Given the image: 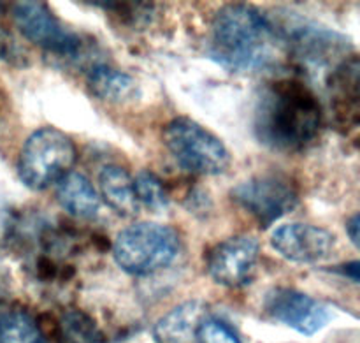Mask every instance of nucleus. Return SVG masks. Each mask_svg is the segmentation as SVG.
Instances as JSON below:
<instances>
[{
    "label": "nucleus",
    "mask_w": 360,
    "mask_h": 343,
    "mask_svg": "<svg viewBox=\"0 0 360 343\" xmlns=\"http://www.w3.org/2000/svg\"><path fill=\"white\" fill-rule=\"evenodd\" d=\"M264 310L273 320L306 337L322 331L330 320L327 306L304 292L288 287H278L267 292Z\"/></svg>",
    "instance_id": "obj_8"
},
{
    "label": "nucleus",
    "mask_w": 360,
    "mask_h": 343,
    "mask_svg": "<svg viewBox=\"0 0 360 343\" xmlns=\"http://www.w3.org/2000/svg\"><path fill=\"white\" fill-rule=\"evenodd\" d=\"M76 144L65 132L42 127L30 134L18 157V175L30 190H46L72 171Z\"/></svg>",
    "instance_id": "obj_4"
},
{
    "label": "nucleus",
    "mask_w": 360,
    "mask_h": 343,
    "mask_svg": "<svg viewBox=\"0 0 360 343\" xmlns=\"http://www.w3.org/2000/svg\"><path fill=\"white\" fill-rule=\"evenodd\" d=\"M271 247L292 263L315 264L330 257L336 238L333 232L319 225L294 222L274 229Z\"/></svg>",
    "instance_id": "obj_10"
},
{
    "label": "nucleus",
    "mask_w": 360,
    "mask_h": 343,
    "mask_svg": "<svg viewBox=\"0 0 360 343\" xmlns=\"http://www.w3.org/2000/svg\"><path fill=\"white\" fill-rule=\"evenodd\" d=\"M259 254L260 245L253 236H231L211 249L207 256L210 277L224 287H239L252 277Z\"/></svg>",
    "instance_id": "obj_9"
},
{
    "label": "nucleus",
    "mask_w": 360,
    "mask_h": 343,
    "mask_svg": "<svg viewBox=\"0 0 360 343\" xmlns=\"http://www.w3.org/2000/svg\"><path fill=\"white\" fill-rule=\"evenodd\" d=\"M281 39L297 58L313 66H326L334 62L350 48L348 37L319 25L301 23L281 34Z\"/></svg>",
    "instance_id": "obj_11"
},
{
    "label": "nucleus",
    "mask_w": 360,
    "mask_h": 343,
    "mask_svg": "<svg viewBox=\"0 0 360 343\" xmlns=\"http://www.w3.org/2000/svg\"><path fill=\"white\" fill-rule=\"evenodd\" d=\"M58 335L62 343H105L97 323L79 310L67 312L58 320Z\"/></svg>",
    "instance_id": "obj_18"
},
{
    "label": "nucleus",
    "mask_w": 360,
    "mask_h": 343,
    "mask_svg": "<svg viewBox=\"0 0 360 343\" xmlns=\"http://www.w3.org/2000/svg\"><path fill=\"white\" fill-rule=\"evenodd\" d=\"M13 20L18 30L34 44L62 58H77L83 51V41L77 34L60 23L44 2L13 4Z\"/></svg>",
    "instance_id": "obj_7"
},
{
    "label": "nucleus",
    "mask_w": 360,
    "mask_h": 343,
    "mask_svg": "<svg viewBox=\"0 0 360 343\" xmlns=\"http://www.w3.org/2000/svg\"><path fill=\"white\" fill-rule=\"evenodd\" d=\"M181 249L179 235L157 222H137L116 236L112 256L125 273L146 277L167 268Z\"/></svg>",
    "instance_id": "obj_3"
},
{
    "label": "nucleus",
    "mask_w": 360,
    "mask_h": 343,
    "mask_svg": "<svg viewBox=\"0 0 360 343\" xmlns=\"http://www.w3.org/2000/svg\"><path fill=\"white\" fill-rule=\"evenodd\" d=\"M98 189L111 210L122 217H132L139 210L136 190H134V178L122 166H104L98 173Z\"/></svg>",
    "instance_id": "obj_16"
},
{
    "label": "nucleus",
    "mask_w": 360,
    "mask_h": 343,
    "mask_svg": "<svg viewBox=\"0 0 360 343\" xmlns=\"http://www.w3.org/2000/svg\"><path fill=\"white\" fill-rule=\"evenodd\" d=\"M360 217L359 215H354V217L350 218V220L347 222V232L348 236H350L352 243H354L355 247H359V235H360Z\"/></svg>",
    "instance_id": "obj_22"
},
{
    "label": "nucleus",
    "mask_w": 360,
    "mask_h": 343,
    "mask_svg": "<svg viewBox=\"0 0 360 343\" xmlns=\"http://www.w3.org/2000/svg\"><path fill=\"white\" fill-rule=\"evenodd\" d=\"M340 271L345 275V277L350 278L352 282H355V284L359 282V263H357V261H354V263L343 264V266L340 268Z\"/></svg>",
    "instance_id": "obj_23"
},
{
    "label": "nucleus",
    "mask_w": 360,
    "mask_h": 343,
    "mask_svg": "<svg viewBox=\"0 0 360 343\" xmlns=\"http://www.w3.org/2000/svg\"><path fill=\"white\" fill-rule=\"evenodd\" d=\"M206 319V305L202 301H186L162 317L155 326V340L158 343H192L200 323Z\"/></svg>",
    "instance_id": "obj_13"
},
{
    "label": "nucleus",
    "mask_w": 360,
    "mask_h": 343,
    "mask_svg": "<svg viewBox=\"0 0 360 343\" xmlns=\"http://www.w3.org/2000/svg\"><path fill=\"white\" fill-rule=\"evenodd\" d=\"M334 109L340 122L357 125L359 120V60H343L330 76Z\"/></svg>",
    "instance_id": "obj_15"
},
{
    "label": "nucleus",
    "mask_w": 360,
    "mask_h": 343,
    "mask_svg": "<svg viewBox=\"0 0 360 343\" xmlns=\"http://www.w3.org/2000/svg\"><path fill=\"white\" fill-rule=\"evenodd\" d=\"M0 343H46L41 328L27 312L13 310L0 317Z\"/></svg>",
    "instance_id": "obj_17"
},
{
    "label": "nucleus",
    "mask_w": 360,
    "mask_h": 343,
    "mask_svg": "<svg viewBox=\"0 0 360 343\" xmlns=\"http://www.w3.org/2000/svg\"><path fill=\"white\" fill-rule=\"evenodd\" d=\"M231 199L266 229L295 210L299 194L287 178L259 176L238 183L231 190Z\"/></svg>",
    "instance_id": "obj_6"
},
{
    "label": "nucleus",
    "mask_w": 360,
    "mask_h": 343,
    "mask_svg": "<svg viewBox=\"0 0 360 343\" xmlns=\"http://www.w3.org/2000/svg\"><path fill=\"white\" fill-rule=\"evenodd\" d=\"M134 190H136L137 203L144 204L148 210L155 211V213H164L171 204L164 183L151 171H141L134 178Z\"/></svg>",
    "instance_id": "obj_19"
},
{
    "label": "nucleus",
    "mask_w": 360,
    "mask_h": 343,
    "mask_svg": "<svg viewBox=\"0 0 360 343\" xmlns=\"http://www.w3.org/2000/svg\"><path fill=\"white\" fill-rule=\"evenodd\" d=\"M86 85L95 97L112 104H127L141 94L139 85L130 74L105 63H95L88 69Z\"/></svg>",
    "instance_id": "obj_12"
},
{
    "label": "nucleus",
    "mask_w": 360,
    "mask_h": 343,
    "mask_svg": "<svg viewBox=\"0 0 360 343\" xmlns=\"http://www.w3.org/2000/svg\"><path fill=\"white\" fill-rule=\"evenodd\" d=\"M56 199L60 206L76 218H94L101 211V196L94 183L84 175L70 171L56 185Z\"/></svg>",
    "instance_id": "obj_14"
},
{
    "label": "nucleus",
    "mask_w": 360,
    "mask_h": 343,
    "mask_svg": "<svg viewBox=\"0 0 360 343\" xmlns=\"http://www.w3.org/2000/svg\"><path fill=\"white\" fill-rule=\"evenodd\" d=\"M195 340L199 343H241L234 331L218 319H204L197 330Z\"/></svg>",
    "instance_id": "obj_20"
},
{
    "label": "nucleus",
    "mask_w": 360,
    "mask_h": 343,
    "mask_svg": "<svg viewBox=\"0 0 360 343\" xmlns=\"http://www.w3.org/2000/svg\"><path fill=\"white\" fill-rule=\"evenodd\" d=\"M164 143L174 161L195 175H221L231 164V155L220 137L188 116H178L167 123Z\"/></svg>",
    "instance_id": "obj_5"
},
{
    "label": "nucleus",
    "mask_w": 360,
    "mask_h": 343,
    "mask_svg": "<svg viewBox=\"0 0 360 343\" xmlns=\"http://www.w3.org/2000/svg\"><path fill=\"white\" fill-rule=\"evenodd\" d=\"M16 56H20V53H18L13 37L0 27V60H7L9 62V60H14Z\"/></svg>",
    "instance_id": "obj_21"
},
{
    "label": "nucleus",
    "mask_w": 360,
    "mask_h": 343,
    "mask_svg": "<svg viewBox=\"0 0 360 343\" xmlns=\"http://www.w3.org/2000/svg\"><path fill=\"white\" fill-rule=\"evenodd\" d=\"M322 122L319 99L302 81H271L260 92L255 106V134L273 150H304L319 137Z\"/></svg>",
    "instance_id": "obj_1"
},
{
    "label": "nucleus",
    "mask_w": 360,
    "mask_h": 343,
    "mask_svg": "<svg viewBox=\"0 0 360 343\" xmlns=\"http://www.w3.org/2000/svg\"><path fill=\"white\" fill-rule=\"evenodd\" d=\"M283 39L273 21L246 4L221 7L211 23L210 56L232 73H257L278 58Z\"/></svg>",
    "instance_id": "obj_2"
}]
</instances>
